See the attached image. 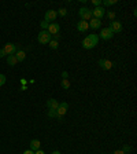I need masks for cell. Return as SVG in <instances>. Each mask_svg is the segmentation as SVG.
<instances>
[{"instance_id":"cell-1","label":"cell","mask_w":137,"mask_h":154,"mask_svg":"<svg viewBox=\"0 0 137 154\" xmlns=\"http://www.w3.org/2000/svg\"><path fill=\"white\" fill-rule=\"evenodd\" d=\"M99 43V36L96 33H89L88 36H85V39L82 40V47L85 50H92L98 46Z\"/></svg>"},{"instance_id":"cell-13","label":"cell","mask_w":137,"mask_h":154,"mask_svg":"<svg viewBox=\"0 0 137 154\" xmlns=\"http://www.w3.org/2000/svg\"><path fill=\"white\" fill-rule=\"evenodd\" d=\"M88 24H89V28L95 29V30L101 26V21H100V19H96V18H92L89 22H88Z\"/></svg>"},{"instance_id":"cell-19","label":"cell","mask_w":137,"mask_h":154,"mask_svg":"<svg viewBox=\"0 0 137 154\" xmlns=\"http://www.w3.org/2000/svg\"><path fill=\"white\" fill-rule=\"evenodd\" d=\"M48 44H50V47L52 50H58L59 48V41H56V40H51Z\"/></svg>"},{"instance_id":"cell-18","label":"cell","mask_w":137,"mask_h":154,"mask_svg":"<svg viewBox=\"0 0 137 154\" xmlns=\"http://www.w3.org/2000/svg\"><path fill=\"white\" fill-rule=\"evenodd\" d=\"M101 3H103L104 7H110V6H114V4L118 3V0H103Z\"/></svg>"},{"instance_id":"cell-31","label":"cell","mask_w":137,"mask_h":154,"mask_svg":"<svg viewBox=\"0 0 137 154\" xmlns=\"http://www.w3.org/2000/svg\"><path fill=\"white\" fill-rule=\"evenodd\" d=\"M34 154H45V153H44L43 150H40V149H39V150H36V151H34Z\"/></svg>"},{"instance_id":"cell-9","label":"cell","mask_w":137,"mask_h":154,"mask_svg":"<svg viewBox=\"0 0 137 154\" xmlns=\"http://www.w3.org/2000/svg\"><path fill=\"white\" fill-rule=\"evenodd\" d=\"M112 36H114V33H112V30L108 28V26L104 29H101L100 35H99V37H101L103 40H110V39H112Z\"/></svg>"},{"instance_id":"cell-17","label":"cell","mask_w":137,"mask_h":154,"mask_svg":"<svg viewBox=\"0 0 137 154\" xmlns=\"http://www.w3.org/2000/svg\"><path fill=\"white\" fill-rule=\"evenodd\" d=\"M17 63H18V61H17L15 55H7V65L8 66H15Z\"/></svg>"},{"instance_id":"cell-25","label":"cell","mask_w":137,"mask_h":154,"mask_svg":"<svg viewBox=\"0 0 137 154\" xmlns=\"http://www.w3.org/2000/svg\"><path fill=\"white\" fill-rule=\"evenodd\" d=\"M48 117H56V110L50 109V111H48Z\"/></svg>"},{"instance_id":"cell-22","label":"cell","mask_w":137,"mask_h":154,"mask_svg":"<svg viewBox=\"0 0 137 154\" xmlns=\"http://www.w3.org/2000/svg\"><path fill=\"white\" fill-rule=\"evenodd\" d=\"M40 26H41V29H43V30H47L48 26H50V24H48L47 21H41V22H40Z\"/></svg>"},{"instance_id":"cell-10","label":"cell","mask_w":137,"mask_h":154,"mask_svg":"<svg viewBox=\"0 0 137 154\" xmlns=\"http://www.w3.org/2000/svg\"><path fill=\"white\" fill-rule=\"evenodd\" d=\"M59 30H60V25H59V24H56V22H52V24H50V26H48V29H47V32L50 33L51 36L58 35Z\"/></svg>"},{"instance_id":"cell-29","label":"cell","mask_w":137,"mask_h":154,"mask_svg":"<svg viewBox=\"0 0 137 154\" xmlns=\"http://www.w3.org/2000/svg\"><path fill=\"white\" fill-rule=\"evenodd\" d=\"M62 77H63V79H67V77H68V73L66 72V70H65V72H62Z\"/></svg>"},{"instance_id":"cell-20","label":"cell","mask_w":137,"mask_h":154,"mask_svg":"<svg viewBox=\"0 0 137 154\" xmlns=\"http://www.w3.org/2000/svg\"><path fill=\"white\" fill-rule=\"evenodd\" d=\"M60 85H62V88L68 90V88H70V81H68L67 79H63V80H62V83H60Z\"/></svg>"},{"instance_id":"cell-24","label":"cell","mask_w":137,"mask_h":154,"mask_svg":"<svg viewBox=\"0 0 137 154\" xmlns=\"http://www.w3.org/2000/svg\"><path fill=\"white\" fill-rule=\"evenodd\" d=\"M6 84V76L4 74H0V87Z\"/></svg>"},{"instance_id":"cell-27","label":"cell","mask_w":137,"mask_h":154,"mask_svg":"<svg viewBox=\"0 0 137 154\" xmlns=\"http://www.w3.org/2000/svg\"><path fill=\"white\" fill-rule=\"evenodd\" d=\"M92 3H93V6H95V7H100L101 1H100V0H92Z\"/></svg>"},{"instance_id":"cell-15","label":"cell","mask_w":137,"mask_h":154,"mask_svg":"<svg viewBox=\"0 0 137 154\" xmlns=\"http://www.w3.org/2000/svg\"><path fill=\"white\" fill-rule=\"evenodd\" d=\"M14 55H15V58H17V61H18V62L25 61V58H26V52L23 50H18Z\"/></svg>"},{"instance_id":"cell-32","label":"cell","mask_w":137,"mask_h":154,"mask_svg":"<svg viewBox=\"0 0 137 154\" xmlns=\"http://www.w3.org/2000/svg\"><path fill=\"white\" fill-rule=\"evenodd\" d=\"M112 154H125V153H123L122 150H115V151H114V153H112Z\"/></svg>"},{"instance_id":"cell-11","label":"cell","mask_w":137,"mask_h":154,"mask_svg":"<svg viewBox=\"0 0 137 154\" xmlns=\"http://www.w3.org/2000/svg\"><path fill=\"white\" fill-rule=\"evenodd\" d=\"M99 66H100L103 70H110L112 68V62L108 61V59H99Z\"/></svg>"},{"instance_id":"cell-8","label":"cell","mask_w":137,"mask_h":154,"mask_svg":"<svg viewBox=\"0 0 137 154\" xmlns=\"http://www.w3.org/2000/svg\"><path fill=\"white\" fill-rule=\"evenodd\" d=\"M56 17H58V13L55 10H48L45 11V15H44V21H47L48 24L50 22H54L55 19H56Z\"/></svg>"},{"instance_id":"cell-7","label":"cell","mask_w":137,"mask_h":154,"mask_svg":"<svg viewBox=\"0 0 137 154\" xmlns=\"http://www.w3.org/2000/svg\"><path fill=\"white\" fill-rule=\"evenodd\" d=\"M106 14V10L104 7H95L92 10V18H96V19H100L103 18Z\"/></svg>"},{"instance_id":"cell-28","label":"cell","mask_w":137,"mask_h":154,"mask_svg":"<svg viewBox=\"0 0 137 154\" xmlns=\"http://www.w3.org/2000/svg\"><path fill=\"white\" fill-rule=\"evenodd\" d=\"M6 55H7V54H6V51H4L3 48H0V58H4Z\"/></svg>"},{"instance_id":"cell-23","label":"cell","mask_w":137,"mask_h":154,"mask_svg":"<svg viewBox=\"0 0 137 154\" xmlns=\"http://www.w3.org/2000/svg\"><path fill=\"white\" fill-rule=\"evenodd\" d=\"M122 151L126 154V153H129V151H132V147L128 146V144H125V146H123V149H122Z\"/></svg>"},{"instance_id":"cell-30","label":"cell","mask_w":137,"mask_h":154,"mask_svg":"<svg viewBox=\"0 0 137 154\" xmlns=\"http://www.w3.org/2000/svg\"><path fill=\"white\" fill-rule=\"evenodd\" d=\"M23 154H34V151H32V150L29 149V150H25V151H23Z\"/></svg>"},{"instance_id":"cell-14","label":"cell","mask_w":137,"mask_h":154,"mask_svg":"<svg viewBox=\"0 0 137 154\" xmlns=\"http://www.w3.org/2000/svg\"><path fill=\"white\" fill-rule=\"evenodd\" d=\"M47 106H48V109H52V110H56L58 109V106H59V102L56 99H48V102H47Z\"/></svg>"},{"instance_id":"cell-12","label":"cell","mask_w":137,"mask_h":154,"mask_svg":"<svg viewBox=\"0 0 137 154\" xmlns=\"http://www.w3.org/2000/svg\"><path fill=\"white\" fill-rule=\"evenodd\" d=\"M88 29H89V24H88L87 21H79L78 24H77V30H78V32L85 33Z\"/></svg>"},{"instance_id":"cell-4","label":"cell","mask_w":137,"mask_h":154,"mask_svg":"<svg viewBox=\"0 0 137 154\" xmlns=\"http://www.w3.org/2000/svg\"><path fill=\"white\" fill-rule=\"evenodd\" d=\"M67 109H68L67 102H62V103H59L58 109H56V118H58V120H62L63 116L67 113Z\"/></svg>"},{"instance_id":"cell-26","label":"cell","mask_w":137,"mask_h":154,"mask_svg":"<svg viewBox=\"0 0 137 154\" xmlns=\"http://www.w3.org/2000/svg\"><path fill=\"white\" fill-rule=\"evenodd\" d=\"M107 17L111 19V21H114V18H115V13H112V11L111 13H107Z\"/></svg>"},{"instance_id":"cell-16","label":"cell","mask_w":137,"mask_h":154,"mask_svg":"<svg viewBox=\"0 0 137 154\" xmlns=\"http://www.w3.org/2000/svg\"><path fill=\"white\" fill-rule=\"evenodd\" d=\"M40 146H41V143H40V140H39V139H33L32 142H30V150H32V151L39 150Z\"/></svg>"},{"instance_id":"cell-3","label":"cell","mask_w":137,"mask_h":154,"mask_svg":"<svg viewBox=\"0 0 137 154\" xmlns=\"http://www.w3.org/2000/svg\"><path fill=\"white\" fill-rule=\"evenodd\" d=\"M37 40H39L40 44H48L51 40H52V36H51L47 30H41V32L39 33V36H37Z\"/></svg>"},{"instance_id":"cell-6","label":"cell","mask_w":137,"mask_h":154,"mask_svg":"<svg viewBox=\"0 0 137 154\" xmlns=\"http://www.w3.org/2000/svg\"><path fill=\"white\" fill-rule=\"evenodd\" d=\"M3 50L6 51L7 55H14L15 52L18 51V46H17V44H12V43H7V44H4Z\"/></svg>"},{"instance_id":"cell-33","label":"cell","mask_w":137,"mask_h":154,"mask_svg":"<svg viewBox=\"0 0 137 154\" xmlns=\"http://www.w3.org/2000/svg\"><path fill=\"white\" fill-rule=\"evenodd\" d=\"M52 154H60V151H58V150H55V151H52Z\"/></svg>"},{"instance_id":"cell-5","label":"cell","mask_w":137,"mask_h":154,"mask_svg":"<svg viewBox=\"0 0 137 154\" xmlns=\"http://www.w3.org/2000/svg\"><path fill=\"white\" fill-rule=\"evenodd\" d=\"M108 28L111 29L114 35H115V33H121V32H122V29H123L122 28V24H121L119 21H117V19H114V21L110 22V26H108Z\"/></svg>"},{"instance_id":"cell-21","label":"cell","mask_w":137,"mask_h":154,"mask_svg":"<svg viewBox=\"0 0 137 154\" xmlns=\"http://www.w3.org/2000/svg\"><path fill=\"white\" fill-rule=\"evenodd\" d=\"M56 13H58L60 17H66V15H67V10H66V8H59Z\"/></svg>"},{"instance_id":"cell-2","label":"cell","mask_w":137,"mask_h":154,"mask_svg":"<svg viewBox=\"0 0 137 154\" xmlns=\"http://www.w3.org/2000/svg\"><path fill=\"white\" fill-rule=\"evenodd\" d=\"M78 15L81 17V21H90L92 19V10L88 7H81L78 10Z\"/></svg>"}]
</instances>
